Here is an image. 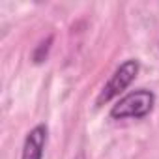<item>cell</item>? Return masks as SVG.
Segmentation results:
<instances>
[{"label":"cell","instance_id":"cell-4","mask_svg":"<svg viewBox=\"0 0 159 159\" xmlns=\"http://www.w3.org/2000/svg\"><path fill=\"white\" fill-rule=\"evenodd\" d=\"M51 43H52V38H47V41H41V43H39V47L34 51V62H36V64H39V62H43V60H45V56H47V52H49Z\"/></svg>","mask_w":159,"mask_h":159},{"label":"cell","instance_id":"cell-5","mask_svg":"<svg viewBox=\"0 0 159 159\" xmlns=\"http://www.w3.org/2000/svg\"><path fill=\"white\" fill-rule=\"evenodd\" d=\"M77 159H84V155H79V157H77Z\"/></svg>","mask_w":159,"mask_h":159},{"label":"cell","instance_id":"cell-2","mask_svg":"<svg viewBox=\"0 0 159 159\" xmlns=\"http://www.w3.org/2000/svg\"><path fill=\"white\" fill-rule=\"evenodd\" d=\"M139 69H140V64L135 58H129L124 64H120L114 69V73L111 75V79L107 81V84L103 86V90L99 92V96L96 99V105L109 103L111 99H114L116 96H120L135 81V77L139 75Z\"/></svg>","mask_w":159,"mask_h":159},{"label":"cell","instance_id":"cell-1","mask_svg":"<svg viewBox=\"0 0 159 159\" xmlns=\"http://www.w3.org/2000/svg\"><path fill=\"white\" fill-rule=\"evenodd\" d=\"M155 105V96L153 92L146 90V88H139L135 92L125 94L124 98H120L112 109H111V118L114 120H127V118H144L153 111Z\"/></svg>","mask_w":159,"mask_h":159},{"label":"cell","instance_id":"cell-3","mask_svg":"<svg viewBox=\"0 0 159 159\" xmlns=\"http://www.w3.org/2000/svg\"><path fill=\"white\" fill-rule=\"evenodd\" d=\"M47 133L49 129L45 124H38L36 127H32L23 142L21 159H43L45 146H47Z\"/></svg>","mask_w":159,"mask_h":159}]
</instances>
